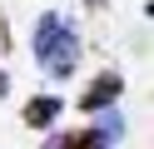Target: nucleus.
<instances>
[{
	"instance_id": "39448f33",
	"label": "nucleus",
	"mask_w": 154,
	"mask_h": 149,
	"mask_svg": "<svg viewBox=\"0 0 154 149\" xmlns=\"http://www.w3.org/2000/svg\"><path fill=\"white\" fill-rule=\"evenodd\" d=\"M10 95V75H5V70H0V99Z\"/></svg>"
},
{
	"instance_id": "f03ea898",
	"label": "nucleus",
	"mask_w": 154,
	"mask_h": 149,
	"mask_svg": "<svg viewBox=\"0 0 154 149\" xmlns=\"http://www.w3.org/2000/svg\"><path fill=\"white\" fill-rule=\"evenodd\" d=\"M114 99H124V75L104 70V75H94L90 85H85V95H80V114H100V109H109Z\"/></svg>"
},
{
	"instance_id": "7ed1b4c3",
	"label": "nucleus",
	"mask_w": 154,
	"mask_h": 149,
	"mask_svg": "<svg viewBox=\"0 0 154 149\" xmlns=\"http://www.w3.org/2000/svg\"><path fill=\"white\" fill-rule=\"evenodd\" d=\"M60 109H65V104H60L55 95H35L30 104H25V114H20V119H25L30 129H50L55 119H60Z\"/></svg>"
},
{
	"instance_id": "423d86ee",
	"label": "nucleus",
	"mask_w": 154,
	"mask_h": 149,
	"mask_svg": "<svg viewBox=\"0 0 154 149\" xmlns=\"http://www.w3.org/2000/svg\"><path fill=\"white\" fill-rule=\"evenodd\" d=\"M85 5H90V10H104V5H109V0H85Z\"/></svg>"
},
{
	"instance_id": "20e7f679",
	"label": "nucleus",
	"mask_w": 154,
	"mask_h": 149,
	"mask_svg": "<svg viewBox=\"0 0 154 149\" xmlns=\"http://www.w3.org/2000/svg\"><path fill=\"white\" fill-rule=\"evenodd\" d=\"M50 149H109V139L100 134V129H70V134H55L50 139Z\"/></svg>"
},
{
	"instance_id": "f257e3e1",
	"label": "nucleus",
	"mask_w": 154,
	"mask_h": 149,
	"mask_svg": "<svg viewBox=\"0 0 154 149\" xmlns=\"http://www.w3.org/2000/svg\"><path fill=\"white\" fill-rule=\"evenodd\" d=\"M30 45H35L40 70H50L55 79H70L75 75V65H80V35H75V25L65 15H40Z\"/></svg>"
}]
</instances>
